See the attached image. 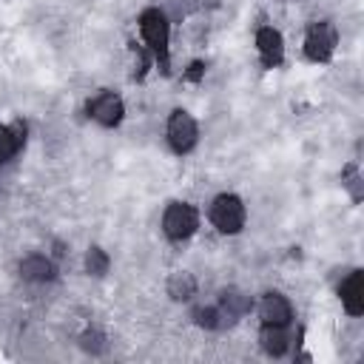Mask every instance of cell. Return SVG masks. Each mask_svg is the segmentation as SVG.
<instances>
[{
	"label": "cell",
	"mask_w": 364,
	"mask_h": 364,
	"mask_svg": "<svg viewBox=\"0 0 364 364\" xmlns=\"http://www.w3.org/2000/svg\"><path fill=\"white\" fill-rule=\"evenodd\" d=\"M136 26H139V37H142L151 60L168 74V68H171V17H168V11L159 6H151V9L139 11Z\"/></svg>",
	"instance_id": "obj_1"
},
{
	"label": "cell",
	"mask_w": 364,
	"mask_h": 364,
	"mask_svg": "<svg viewBox=\"0 0 364 364\" xmlns=\"http://www.w3.org/2000/svg\"><path fill=\"white\" fill-rule=\"evenodd\" d=\"M208 219L219 233L233 236V233H239L245 228L247 208L236 193H219V196H213V202L208 208Z\"/></svg>",
	"instance_id": "obj_2"
},
{
	"label": "cell",
	"mask_w": 364,
	"mask_h": 364,
	"mask_svg": "<svg viewBox=\"0 0 364 364\" xmlns=\"http://www.w3.org/2000/svg\"><path fill=\"white\" fill-rule=\"evenodd\" d=\"M199 230V210L191 202H168L162 210V233L171 242H185Z\"/></svg>",
	"instance_id": "obj_3"
},
{
	"label": "cell",
	"mask_w": 364,
	"mask_h": 364,
	"mask_svg": "<svg viewBox=\"0 0 364 364\" xmlns=\"http://www.w3.org/2000/svg\"><path fill=\"white\" fill-rule=\"evenodd\" d=\"M165 139H168V145H171V151L176 156L191 154L196 148V142H199V125H196V119L185 108L171 111V117L165 122Z\"/></svg>",
	"instance_id": "obj_4"
},
{
	"label": "cell",
	"mask_w": 364,
	"mask_h": 364,
	"mask_svg": "<svg viewBox=\"0 0 364 364\" xmlns=\"http://www.w3.org/2000/svg\"><path fill=\"white\" fill-rule=\"evenodd\" d=\"M338 31L330 20H316L304 34V57L310 63H327L336 54Z\"/></svg>",
	"instance_id": "obj_5"
},
{
	"label": "cell",
	"mask_w": 364,
	"mask_h": 364,
	"mask_svg": "<svg viewBox=\"0 0 364 364\" xmlns=\"http://www.w3.org/2000/svg\"><path fill=\"white\" fill-rule=\"evenodd\" d=\"M85 111H88V117H91L97 125L114 128V125H119L122 117H125V102H122V97L114 94V91H100V94H94V97L88 100Z\"/></svg>",
	"instance_id": "obj_6"
},
{
	"label": "cell",
	"mask_w": 364,
	"mask_h": 364,
	"mask_svg": "<svg viewBox=\"0 0 364 364\" xmlns=\"http://www.w3.org/2000/svg\"><path fill=\"white\" fill-rule=\"evenodd\" d=\"M256 51L264 68H279L284 60V37L273 26H262L256 31Z\"/></svg>",
	"instance_id": "obj_7"
},
{
	"label": "cell",
	"mask_w": 364,
	"mask_h": 364,
	"mask_svg": "<svg viewBox=\"0 0 364 364\" xmlns=\"http://www.w3.org/2000/svg\"><path fill=\"white\" fill-rule=\"evenodd\" d=\"M256 310H259L262 324H293V304L279 290H267L259 299V307Z\"/></svg>",
	"instance_id": "obj_8"
},
{
	"label": "cell",
	"mask_w": 364,
	"mask_h": 364,
	"mask_svg": "<svg viewBox=\"0 0 364 364\" xmlns=\"http://www.w3.org/2000/svg\"><path fill=\"white\" fill-rule=\"evenodd\" d=\"M338 301L344 307L347 316L358 318L364 313V282H361V270H350L341 284H338Z\"/></svg>",
	"instance_id": "obj_9"
},
{
	"label": "cell",
	"mask_w": 364,
	"mask_h": 364,
	"mask_svg": "<svg viewBox=\"0 0 364 364\" xmlns=\"http://www.w3.org/2000/svg\"><path fill=\"white\" fill-rule=\"evenodd\" d=\"M20 279L23 282H31V284H46L57 276V264L51 256H43V253H28L26 259H20Z\"/></svg>",
	"instance_id": "obj_10"
},
{
	"label": "cell",
	"mask_w": 364,
	"mask_h": 364,
	"mask_svg": "<svg viewBox=\"0 0 364 364\" xmlns=\"http://www.w3.org/2000/svg\"><path fill=\"white\" fill-rule=\"evenodd\" d=\"M290 324H262L259 330V347L273 358L284 355L290 350Z\"/></svg>",
	"instance_id": "obj_11"
},
{
	"label": "cell",
	"mask_w": 364,
	"mask_h": 364,
	"mask_svg": "<svg viewBox=\"0 0 364 364\" xmlns=\"http://www.w3.org/2000/svg\"><path fill=\"white\" fill-rule=\"evenodd\" d=\"M216 307H219V313H222L225 324H230V321H236V318H242V316H247V313H250L253 299H250L247 293L236 290V287H228V290H222V296H219Z\"/></svg>",
	"instance_id": "obj_12"
},
{
	"label": "cell",
	"mask_w": 364,
	"mask_h": 364,
	"mask_svg": "<svg viewBox=\"0 0 364 364\" xmlns=\"http://www.w3.org/2000/svg\"><path fill=\"white\" fill-rule=\"evenodd\" d=\"M23 145H26V125L23 122H14V125H3L0 122V165L14 159V154Z\"/></svg>",
	"instance_id": "obj_13"
},
{
	"label": "cell",
	"mask_w": 364,
	"mask_h": 364,
	"mask_svg": "<svg viewBox=\"0 0 364 364\" xmlns=\"http://www.w3.org/2000/svg\"><path fill=\"white\" fill-rule=\"evenodd\" d=\"M165 290H168V296H171L173 301H191V299L196 296L199 284H196L193 273H188V270H173V273L168 276V282H165Z\"/></svg>",
	"instance_id": "obj_14"
},
{
	"label": "cell",
	"mask_w": 364,
	"mask_h": 364,
	"mask_svg": "<svg viewBox=\"0 0 364 364\" xmlns=\"http://www.w3.org/2000/svg\"><path fill=\"white\" fill-rule=\"evenodd\" d=\"M193 318H196V324L205 327V330H219V327H225V318H222V313H219L216 304L196 307V310H193Z\"/></svg>",
	"instance_id": "obj_15"
},
{
	"label": "cell",
	"mask_w": 364,
	"mask_h": 364,
	"mask_svg": "<svg viewBox=\"0 0 364 364\" xmlns=\"http://www.w3.org/2000/svg\"><path fill=\"white\" fill-rule=\"evenodd\" d=\"M85 270H88L91 276H102V273H108V256H105V250L91 247V250L85 253Z\"/></svg>",
	"instance_id": "obj_16"
},
{
	"label": "cell",
	"mask_w": 364,
	"mask_h": 364,
	"mask_svg": "<svg viewBox=\"0 0 364 364\" xmlns=\"http://www.w3.org/2000/svg\"><path fill=\"white\" fill-rule=\"evenodd\" d=\"M100 344H105V338H102L100 333H85V336H82V347H85V350H97Z\"/></svg>",
	"instance_id": "obj_17"
}]
</instances>
